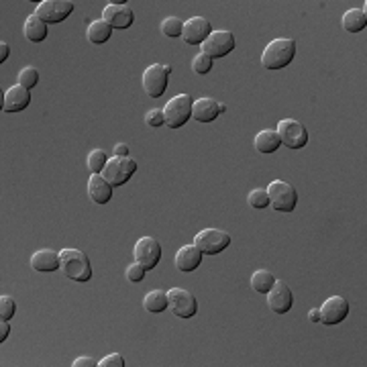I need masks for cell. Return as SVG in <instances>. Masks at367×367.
Masks as SVG:
<instances>
[{"mask_svg": "<svg viewBox=\"0 0 367 367\" xmlns=\"http://www.w3.org/2000/svg\"><path fill=\"white\" fill-rule=\"evenodd\" d=\"M296 39L292 37H280L269 41L261 53V66L266 70H284L288 68L296 57Z\"/></svg>", "mask_w": 367, "mask_h": 367, "instance_id": "cell-1", "label": "cell"}, {"mask_svg": "<svg viewBox=\"0 0 367 367\" xmlns=\"http://www.w3.org/2000/svg\"><path fill=\"white\" fill-rule=\"evenodd\" d=\"M62 257V271L68 280L78 282V284H86L92 278V266H90V257L73 247H66L59 251Z\"/></svg>", "mask_w": 367, "mask_h": 367, "instance_id": "cell-2", "label": "cell"}, {"mask_svg": "<svg viewBox=\"0 0 367 367\" xmlns=\"http://www.w3.org/2000/svg\"><path fill=\"white\" fill-rule=\"evenodd\" d=\"M269 206L278 213H294L298 206V192L292 184L284 180H273L268 188Z\"/></svg>", "mask_w": 367, "mask_h": 367, "instance_id": "cell-3", "label": "cell"}, {"mask_svg": "<svg viewBox=\"0 0 367 367\" xmlns=\"http://www.w3.org/2000/svg\"><path fill=\"white\" fill-rule=\"evenodd\" d=\"M192 106H194V98L190 94H178V96L171 98L164 108L166 124L170 129H182L192 119Z\"/></svg>", "mask_w": 367, "mask_h": 367, "instance_id": "cell-4", "label": "cell"}, {"mask_svg": "<svg viewBox=\"0 0 367 367\" xmlns=\"http://www.w3.org/2000/svg\"><path fill=\"white\" fill-rule=\"evenodd\" d=\"M135 171H137V161L133 157L113 155V157H108V164L102 170V175L108 180V184L113 188H119V186H124L135 175Z\"/></svg>", "mask_w": 367, "mask_h": 367, "instance_id": "cell-5", "label": "cell"}, {"mask_svg": "<svg viewBox=\"0 0 367 367\" xmlns=\"http://www.w3.org/2000/svg\"><path fill=\"white\" fill-rule=\"evenodd\" d=\"M170 66H164V64H151L147 68L143 75H141V84H143V90H145L147 96L159 98L166 94L168 90V84H170Z\"/></svg>", "mask_w": 367, "mask_h": 367, "instance_id": "cell-6", "label": "cell"}, {"mask_svg": "<svg viewBox=\"0 0 367 367\" xmlns=\"http://www.w3.org/2000/svg\"><path fill=\"white\" fill-rule=\"evenodd\" d=\"M278 135H280V141L282 145H286L288 149H302V147L308 145V131L302 122L294 121V119H282L278 122Z\"/></svg>", "mask_w": 367, "mask_h": 367, "instance_id": "cell-7", "label": "cell"}, {"mask_svg": "<svg viewBox=\"0 0 367 367\" xmlns=\"http://www.w3.org/2000/svg\"><path fill=\"white\" fill-rule=\"evenodd\" d=\"M194 245L204 255H219L231 245V235L220 229H204L194 237Z\"/></svg>", "mask_w": 367, "mask_h": 367, "instance_id": "cell-8", "label": "cell"}, {"mask_svg": "<svg viewBox=\"0 0 367 367\" xmlns=\"http://www.w3.org/2000/svg\"><path fill=\"white\" fill-rule=\"evenodd\" d=\"M168 310L178 318H192L198 312V302L194 294L184 288L168 290Z\"/></svg>", "mask_w": 367, "mask_h": 367, "instance_id": "cell-9", "label": "cell"}, {"mask_svg": "<svg viewBox=\"0 0 367 367\" xmlns=\"http://www.w3.org/2000/svg\"><path fill=\"white\" fill-rule=\"evenodd\" d=\"M72 13L73 2H70V0H43L35 8V15L48 24L64 23Z\"/></svg>", "mask_w": 367, "mask_h": 367, "instance_id": "cell-10", "label": "cell"}, {"mask_svg": "<svg viewBox=\"0 0 367 367\" xmlns=\"http://www.w3.org/2000/svg\"><path fill=\"white\" fill-rule=\"evenodd\" d=\"M235 45L237 41L231 31H213L210 37L200 48H202V53H206L208 57L219 59V57H226L229 53H233Z\"/></svg>", "mask_w": 367, "mask_h": 367, "instance_id": "cell-11", "label": "cell"}, {"mask_svg": "<svg viewBox=\"0 0 367 367\" xmlns=\"http://www.w3.org/2000/svg\"><path fill=\"white\" fill-rule=\"evenodd\" d=\"M133 255H135L137 264H141L147 271H151L153 268H157V264L161 259V245L155 237H141L135 243Z\"/></svg>", "mask_w": 367, "mask_h": 367, "instance_id": "cell-12", "label": "cell"}, {"mask_svg": "<svg viewBox=\"0 0 367 367\" xmlns=\"http://www.w3.org/2000/svg\"><path fill=\"white\" fill-rule=\"evenodd\" d=\"M102 21L113 29H129L135 21V13L127 6L124 0H110L102 8Z\"/></svg>", "mask_w": 367, "mask_h": 367, "instance_id": "cell-13", "label": "cell"}, {"mask_svg": "<svg viewBox=\"0 0 367 367\" xmlns=\"http://www.w3.org/2000/svg\"><path fill=\"white\" fill-rule=\"evenodd\" d=\"M320 310V322L322 324H329V326H335V324H341L345 318L349 317V302L347 298L343 296H331L324 300V304L318 308Z\"/></svg>", "mask_w": 367, "mask_h": 367, "instance_id": "cell-14", "label": "cell"}, {"mask_svg": "<svg viewBox=\"0 0 367 367\" xmlns=\"http://www.w3.org/2000/svg\"><path fill=\"white\" fill-rule=\"evenodd\" d=\"M266 296H268V306L271 312H275V315H286V312L292 310L294 294L292 288H290L286 282L275 280L273 288H271Z\"/></svg>", "mask_w": 367, "mask_h": 367, "instance_id": "cell-15", "label": "cell"}, {"mask_svg": "<svg viewBox=\"0 0 367 367\" xmlns=\"http://www.w3.org/2000/svg\"><path fill=\"white\" fill-rule=\"evenodd\" d=\"M213 33V27L210 21H206L204 17H192L184 23L182 29V39L188 43V45H202Z\"/></svg>", "mask_w": 367, "mask_h": 367, "instance_id": "cell-16", "label": "cell"}, {"mask_svg": "<svg viewBox=\"0 0 367 367\" xmlns=\"http://www.w3.org/2000/svg\"><path fill=\"white\" fill-rule=\"evenodd\" d=\"M31 104V92L21 84L10 86L2 92V110L4 113H21Z\"/></svg>", "mask_w": 367, "mask_h": 367, "instance_id": "cell-17", "label": "cell"}, {"mask_svg": "<svg viewBox=\"0 0 367 367\" xmlns=\"http://www.w3.org/2000/svg\"><path fill=\"white\" fill-rule=\"evenodd\" d=\"M202 257H204V253L194 243L184 245L182 249H178V253L173 257V264H175L178 271L190 273V271H196L202 266Z\"/></svg>", "mask_w": 367, "mask_h": 367, "instance_id": "cell-18", "label": "cell"}, {"mask_svg": "<svg viewBox=\"0 0 367 367\" xmlns=\"http://www.w3.org/2000/svg\"><path fill=\"white\" fill-rule=\"evenodd\" d=\"M31 268L41 273H53L57 269H62V257L57 251L53 249H39L37 253L31 255Z\"/></svg>", "mask_w": 367, "mask_h": 367, "instance_id": "cell-19", "label": "cell"}, {"mask_svg": "<svg viewBox=\"0 0 367 367\" xmlns=\"http://www.w3.org/2000/svg\"><path fill=\"white\" fill-rule=\"evenodd\" d=\"M88 196L94 204H108L113 198V186L108 184V180L102 173H92L88 180Z\"/></svg>", "mask_w": 367, "mask_h": 367, "instance_id": "cell-20", "label": "cell"}, {"mask_svg": "<svg viewBox=\"0 0 367 367\" xmlns=\"http://www.w3.org/2000/svg\"><path fill=\"white\" fill-rule=\"evenodd\" d=\"M220 115V102H217L215 98H198L194 100L192 106V119L196 122H213L219 119Z\"/></svg>", "mask_w": 367, "mask_h": 367, "instance_id": "cell-21", "label": "cell"}, {"mask_svg": "<svg viewBox=\"0 0 367 367\" xmlns=\"http://www.w3.org/2000/svg\"><path fill=\"white\" fill-rule=\"evenodd\" d=\"M23 31L24 37H27L31 43H41V41H45V37H48V23L41 21V19L33 13V15L27 17Z\"/></svg>", "mask_w": 367, "mask_h": 367, "instance_id": "cell-22", "label": "cell"}, {"mask_svg": "<svg viewBox=\"0 0 367 367\" xmlns=\"http://www.w3.org/2000/svg\"><path fill=\"white\" fill-rule=\"evenodd\" d=\"M253 145L255 149L259 151V153H273V151H278L280 145H282V141H280V135H278V131H273V129H264V131H259L257 135H255V141H253Z\"/></svg>", "mask_w": 367, "mask_h": 367, "instance_id": "cell-23", "label": "cell"}, {"mask_svg": "<svg viewBox=\"0 0 367 367\" xmlns=\"http://www.w3.org/2000/svg\"><path fill=\"white\" fill-rule=\"evenodd\" d=\"M341 24L347 33H361L367 27L366 8H351V10H347L343 15Z\"/></svg>", "mask_w": 367, "mask_h": 367, "instance_id": "cell-24", "label": "cell"}, {"mask_svg": "<svg viewBox=\"0 0 367 367\" xmlns=\"http://www.w3.org/2000/svg\"><path fill=\"white\" fill-rule=\"evenodd\" d=\"M143 308L151 315H161L168 310V292L164 290H151L143 298Z\"/></svg>", "mask_w": 367, "mask_h": 367, "instance_id": "cell-25", "label": "cell"}, {"mask_svg": "<svg viewBox=\"0 0 367 367\" xmlns=\"http://www.w3.org/2000/svg\"><path fill=\"white\" fill-rule=\"evenodd\" d=\"M110 37H113V27L108 23H104L102 19L100 21H92V23L88 24V39H90V43L102 45Z\"/></svg>", "mask_w": 367, "mask_h": 367, "instance_id": "cell-26", "label": "cell"}, {"mask_svg": "<svg viewBox=\"0 0 367 367\" xmlns=\"http://www.w3.org/2000/svg\"><path fill=\"white\" fill-rule=\"evenodd\" d=\"M273 284H275V275L269 269H257L251 275V288H253V292L266 296L273 288Z\"/></svg>", "mask_w": 367, "mask_h": 367, "instance_id": "cell-27", "label": "cell"}, {"mask_svg": "<svg viewBox=\"0 0 367 367\" xmlns=\"http://www.w3.org/2000/svg\"><path fill=\"white\" fill-rule=\"evenodd\" d=\"M86 164H88V170L92 171V173H102V170L108 164V155H106L104 149H92L90 155H88V159H86Z\"/></svg>", "mask_w": 367, "mask_h": 367, "instance_id": "cell-28", "label": "cell"}, {"mask_svg": "<svg viewBox=\"0 0 367 367\" xmlns=\"http://www.w3.org/2000/svg\"><path fill=\"white\" fill-rule=\"evenodd\" d=\"M247 202H249V206L255 208V210H264V208H268L269 206L268 190H266V188H255V190H251V192L247 194Z\"/></svg>", "mask_w": 367, "mask_h": 367, "instance_id": "cell-29", "label": "cell"}, {"mask_svg": "<svg viewBox=\"0 0 367 367\" xmlns=\"http://www.w3.org/2000/svg\"><path fill=\"white\" fill-rule=\"evenodd\" d=\"M182 29H184V23H182V19H178V17H168L166 21H161V33L166 35V37H182Z\"/></svg>", "mask_w": 367, "mask_h": 367, "instance_id": "cell-30", "label": "cell"}, {"mask_svg": "<svg viewBox=\"0 0 367 367\" xmlns=\"http://www.w3.org/2000/svg\"><path fill=\"white\" fill-rule=\"evenodd\" d=\"M19 84L27 88V90H31V88H35L37 84H39V72L33 68V66H27L23 68L21 72H19Z\"/></svg>", "mask_w": 367, "mask_h": 367, "instance_id": "cell-31", "label": "cell"}, {"mask_svg": "<svg viewBox=\"0 0 367 367\" xmlns=\"http://www.w3.org/2000/svg\"><path fill=\"white\" fill-rule=\"evenodd\" d=\"M213 62L215 59L208 57L206 53H198V55H194V59H192V70L198 75H204V73H208L213 70Z\"/></svg>", "mask_w": 367, "mask_h": 367, "instance_id": "cell-32", "label": "cell"}, {"mask_svg": "<svg viewBox=\"0 0 367 367\" xmlns=\"http://www.w3.org/2000/svg\"><path fill=\"white\" fill-rule=\"evenodd\" d=\"M147 269L141 266V264H137V261H133L131 266H127L124 269V275H127V280L131 282V284H141L143 282V278H145Z\"/></svg>", "mask_w": 367, "mask_h": 367, "instance_id": "cell-33", "label": "cell"}, {"mask_svg": "<svg viewBox=\"0 0 367 367\" xmlns=\"http://www.w3.org/2000/svg\"><path fill=\"white\" fill-rule=\"evenodd\" d=\"M17 312V302L10 296H0V320H10Z\"/></svg>", "mask_w": 367, "mask_h": 367, "instance_id": "cell-34", "label": "cell"}, {"mask_svg": "<svg viewBox=\"0 0 367 367\" xmlns=\"http://www.w3.org/2000/svg\"><path fill=\"white\" fill-rule=\"evenodd\" d=\"M145 124L147 127H153V129H157V127H164V124H166L164 110H159V108H151V110H147L145 113Z\"/></svg>", "mask_w": 367, "mask_h": 367, "instance_id": "cell-35", "label": "cell"}, {"mask_svg": "<svg viewBox=\"0 0 367 367\" xmlns=\"http://www.w3.org/2000/svg\"><path fill=\"white\" fill-rule=\"evenodd\" d=\"M124 357L119 355V353H110V355H106V357H102L100 361H98V367H124Z\"/></svg>", "mask_w": 367, "mask_h": 367, "instance_id": "cell-36", "label": "cell"}, {"mask_svg": "<svg viewBox=\"0 0 367 367\" xmlns=\"http://www.w3.org/2000/svg\"><path fill=\"white\" fill-rule=\"evenodd\" d=\"M72 366L73 367H94V366H98V361L96 359H92V357H78Z\"/></svg>", "mask_w": 367, "mask_h": 367, "instance_id": "cell-37", "label": "cell"}, {"mask_svg": "<svg viewBox=\"0 0 367 367\" xmlns=\"http://www.w3.org/2000/svg\"><path fill=\"white\" fill-rule=\"evenodd\" d=\"M8 335H10V324H8V320H2L0 322V343L6 341Z\"/></svg>", "mask_w": 367, "mask_h": 367, "instance_id": "cell-38", "label": "cell"}, {"mask_svg": "<svg viewBox=\"0 0 367 367\" xmlns=\"http://www.w3.org/2000/svg\"><path fill=\"white\" fill-rule=\"evenodd\" d=\"M113 151H115V155H119V157H129V145H127V143H117Z\"/></svg>", "mask_w": 367, "mask_h": 367, "instance_id": "cell-39", "label": "cell"}, {"mask_svg": "<svg viewBox=\"0 0 367 367\" xmlns=\"http://www.w3.org/2000/svg\"><path fill=\"white\" fill-rule=\"evenodd\" d=\"M8 55H10V45L8 43H0V64H4L6 59H8Z\"/></svg>", "mask_w": 367, "mask_h": 367, "instance_id": "cell-40", "label": "cell"}, {"mask_svg": "<svg viewBox=\"0 0 367 367\" xmlns=\"http://www.w3.org/2000/svg\"><path fill=\"white\" fill-rule=\"evenodd\" d=\"M308 320L310 322H320V310L318 308H310L308 310Z\"/></svg>", "mask_w": 367, "mask_h": 367, "instance_id": "cell-41", "label": "cell"}]
</instances>
